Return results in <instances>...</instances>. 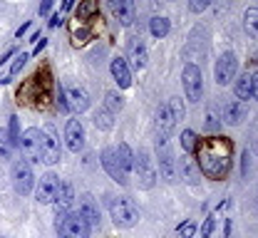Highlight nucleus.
Masks as SVG:
<instances>
[{"label":"nucleus","mask_w":258,"mask_h":238,"mask_svg":"<svg viewBox=\"0 0 258 238\" xmlns=\"http://www.w3.org/2000/svg\"><path fill=\"white\" fill-rule=\"evenodd\" d=\"M45 45H47V40H37V45H35V50H32V57H35V55H40Z\"/></svg>","instance_id":"ea45409f"},{"label":"nucleus","mask_w":258,"mask_h":238,"mask_svg":"<svg viewBox=\"0 0 258 238\" xmlns=\"http://www.w3.org/2000/svg\"><path fill=\"white\" fill-rule=\"evenodd\" d=\"M179 233L184 238H191L194 233H196V223H191V221H189V223H181V226H179Z\"/></svg>","instance_id":"72a5a7b5"},{"label":"nucleus","mask_w":258,"mask_h":238,"mask_svg":"<svg viewBox=\"0 0 258 238\" xmlns=\"http://www.w3.org/2000/svg\"><path fill=\"white\" fill-rule=\"evenodd\" d=\"M256 151H258V139H256Z\"/></svg>","instance_id":"49530a36"},{"label":"nucleus","mask_w":258,"mask_h":238,"mask_svg":"<svg viewBox=\"0 0 258 238\" xmlns=\"http://www.w3.org/2000/svg\"><path fill=\"white\" fill-rule=\"evenodd\" d=\"M52 5H55V0H42V3H40V15L45 18V15L52 10Z\"/></svg>","instance_id":"4c0bfd02"},{"label":"nucleus","mask_w":258,"mask_h":238,"mask_svg":"<svg viewBox=\"0 0 258 238\" xmlns=\"http://www.w3.org/2000/svg\"><path fill=\"white\" fill-rule=\"evenodd\" d=\"M28 28H30V23H25V25H23V28H20V30H18V37H23V35L28 33Z\"/></svg>","instance_id":"37998d69"},{"label":"nucleus","mask_w":258,"mask_h":238,"mask_svg":"<svg viewBox=\"0 0 258 238\" xmlns=\"http://www.w3.org/2000/svg\"><path fill=\"white\" fill-rule=\"evenodd\" d=\"M57 191H60V176H57L55 171H45V174L40 176L37 186H35V196H37V201H40L42 206L55 204Z\"/></svg>","instance_id":"0eeeda50"},{"label":"nucleus","mask_w":258,"mask_h":238,"mask_svg":"<svg viewBox=\"0 0 258 238\" xmlns=\"http://www.w3.org/2000/svg\"><path fill=\"white\" fill-rule=\"evenodd\" d=\"M236 97L243 102L251 97V72H243L238 80H236Z\"/></svg>","instance_id":"5701e85b"},{"label":"nucleus","mask_w":258,"mask_h":238,"mask_svg":"<svg viewBox=\"0 0 258 238\" xmlns=\"http://www.w3.org/2000/svg\"><path fill=\"white\" fill-rule=\"evenodd\" d=\"M112 77H114V82L124 90V87H129L132 85V67H129V62L124 60V57H114L112 60Z\"/></svg>","instance_id":"aec40b11"},{"label":"nucleus","mask_w":258,"mask_h":238,"mask_svg":"<svg viewBox=\"0 0 258 238\" xmlns=\"http://www.w3.org/2000/svg\"><path fill=\"white\" fill-rule=\"evenodd\" d=\"M134 171H137V179H139V186L142 189H152L157 184V171L149 162V154L147 151H139L134 156Z\"/></svg>","instance_id":"4468645a"},{"label":"nucleus","mask_w":258,"mask_h":238,"mask_svg":"<svg viewBox=\"0 0 258 238\" xmlns=\"http://www.w3.org/2000/svg\"><path fill=\"white\" fill-rule=\"evenodd\" d=\"M169 28H171V25H169L166 18H152V20H149V33L154 35V37H159V40L169 35Z\"/></svg>","instance_id":"a878e982"},{"label":"nucleus","mask_w":258,"mask_h":238,"mask_svg":"<svg viewBox=\"0 0 258 238\" xmlns=\"http://www.w3.org/2000/svg\"><path fill=\"white\" fill-rule=\"evenodd\" d=\"M40 162H42V164H47V167H52V164H57V162H60V141H57V132H55V127H52V124H47V127H45V132H42Z\"/></svg>","instance_id":"1a4fd4ad"},{"label":"nucleus","mask_w":258,"mask_h":238,"mask_svg":"<svg viewBox=\"0 0 258 238\" xmlns=\"http://www.w3.org/2000/svg\"><path fill=\"white\" fill-rule=\"evenodd\" d=\"M219 129H221V124H219L216 117L209 112V114H206V132H209V134H219Z\"/></svg>","instance_id":"2f4dec72"},{"label":"nucleus","mask_w":258,"mask_h":238,"mask_svg":"<svg viewBox=\"0 0 258 238\" xmlns=\"http://www.w3.org/2000/svg\"><path fill=\"white\" fill-rule=\"evenodd\" d=\"M20 151L25 154V159L30 162H40V149H42V129L37 127H30L20 134V141H18Z\"/></svg>","instance_id":"9d476101"},{"label":"nucleus","mask_w":258,"mask_h":238,"mask_svg":"<svg viewBox=\"0 0 258 238\" xmlns=\"http://www.w3.org/2000/svg\"><path fill=\"white\" fill-rule=\"evenodd\" d=\"M224 233H226V238L231 236V218H228V221H226V228H224Z\"/></svg>","instance_id":"c03bdc74"},{"label":"nucleus","mask_w":258,"mask_h":238,"mask_svg":"<svg viewBox=\"0 0 258 238\" xmlns=\"http://www.w3.org/2000/svg\"><path fill=\"white\" fill-rule=\"evenodd\" d=\"M8 141H10V146H15V144L20 141V132H18V117H10V122H8Z\"/></svg>","instance_id":"7c9ffc66"},{"label":"nucleus","mask_w":258,"mask_h":238,"mask_svg":"<svg viewBox=\"0 0 258 238\" xmlns=\"http://www.w3.org/2000/svg\"><path fill=\"white\" fill-rule=\"evenodd\" d=\"M57 236L60 238H90V223L77 211H70L64 216V221L57 226Z\"/></svg>","instance_id":"423d86ee"},{"label":"nucleus","mask_w":258,"mask_h":238,"mask_svg":"<svg viewBox=\"0 0 258 238\" xmlns=\"http://www.w3.org/2000/svg\"><path fill=\"white\" fill-rule=\"evenodd\" d=\"M107 208H109L112 221H114L119 228H132V226H137V221H139L137 206L132 204L129 199H124V196H107Z\"/></svg>","instance_id":"7ed1b4c3"},{"label":"nucleus","mask_w":258,"mask_h":238,"mask_svg":"<svg viewBox=\"0 0 258 238\" xmlns=\"http://www.w3.org/2000/svg\"><path fill=\"white\" fill-rule=\"evenodd\" d=\"M251 97L258 100V72H251Z\"/></svg>","instance_id":"e433bc0d"},{"label":"nucleus","mask_w":258,"mask_h":238,"mask_svg":"<svg viewBox=\"0 0 258 238\" xmlns=\"http://www.w3.org/2000/svg\"><path fill=\"white\" fill-rule=\"evenodd\" d=\"M95 0H85V5H82V10H80V18H82V20H85V18H87V13H90V15H92V13H95Z\"/></svg>","instance_id":"c9c22d12"},{"label":"nucleus","mask_w":258,"mask_h":238,"mask_svg":"<svg viewBox=\"0 0 258 238\" xmlns=\"http://www.w3.org/2000/svg\"><path fill=\"white\" fill-rule=\"evenodd\" d=\"M112 124H114V114L104 107V109H99L95 112V127L97 129H102V132H107V129H112Z\"/></svg>","instance_id":"393cba45"},{"label":"nucleus","mask_w":258,"mask_h":238,"mask_svg":"<svg viewBox=\"0 0 258 238\" xmlns=\"http://www.w3.org/2000/svg\"><path fill=\"white\" fill-rule=\"evenodd\" d=\"M236 74H238V60H236V55H233V52H224V55L216 60V69H214L216 82H219L221 87H226L228 82L236 80Z\"/></svg>","instance_id":"ddd939ff"},{"label":"nucleus","mask_w":258,"mask_h":238,"mask_svg":"<svg viewBox=\"0 0 258 238\" xmlns=\"http://www.w3.org/2000/svg\"><path fill=\"white\" fill-rule=\"evenodd\" d=\"M114 151H117V159H119L122 169L129 174V171L134 169V151L129 149V144H119V146H117Z\"/></svg>","instance_id":"4be33fe9"},{"label":"nucleus","mask_w":258,"mask_h":238,"mask_svg":"<svg viewBox=\"0 0 258 238\" xmlns=\"http://www.w3.org/2000/svg\"><path fill=\"white\" fill-rule=\"evenodd\" d=\"M13 55H15V50H8V52H5V55L0 57V65H3V62H8V60H10Z\"/></svg>","instance_id":"a19ab883"},{"label":"nucleus","mask_w":258,"mask_h":238,"mask_svg":"<svg viewBox=\"0 0 258 238\" xmlns=\"http://www.w3.org/2000/svg\"><path fill=\"white\" fill-rule=\"evenodd\" d=\"M241 159H243V164H241V174H243V176H248V171H251V162H248V151H243V156H241Z\"/></svg>","instance_id":"58836bf2"},{"label":"nucleus","mask_w":258,"mask_h":238,"mask_svg":"<svg viewBox=\"0 0 258 238\" xmlns=\"http://www.w3.org/2000/svg\"><path fill=\"white\" fill-rule=\"evenodd\" d=\"M72 5H75V0H64V3H62V10H70Z\"/></svg>","instance_id":"a18cd8bd"},{"label":"nucleus","mask_w":258,"mask_h":238,"mask_svg":"<svg viewBox=\"0 0 258 238\" xmlns=\"http://www.w3.org/2000/svg\"><path fill=\"white\" fill-rule=\"evenodd\" d=\"M209 5H211V0H189V8H191V13H204Z\"/></svg>","instance_id":"473e14b6"},{"label":"nucleus","mask_w":258,"mask_h":238,"mask_svg":"<svg viewBox=\"0 0 258 238\" xmlns=\"http://www.w3.org/2000/svg\"><path fill=\"white\" fill-rule=\"evenodd\" d=\"M99 162H102V167L104 171L109 174V179H114L119 186H127L129 184V174L122 169V164H119V159H117V151L112 149V146H107V149H102V154H99Z\"/></svg>","instance_id":"9b49d317"},{"label":"nucleus","mask_w":258,"mask_h":238,"mask_svg":"<svg viewBox=\"0 0 258 238\" xmlns=\"http://www.w3.org/2000/svg\"><path fill=\"white\" fill-rule=\"evenodd\" d=\"M104 107L114 114V112H119L122 109V97L117 95V92H107V97H104Z\"/></svg>","instance_id":"c756f323"},{"label":"nucleus","mask_w":258,"mask_h":238,"mask_svg":"<svg viewBox=\"0 0 258 238\" xmlns=\"http://www.w3.org/2000/svg\"><path fill=\"white\" fill-rule=\"evenodd\" d=\"M184 117V104L179 97H171L169 102L159 104L157 109V119H154V134H164L169 136L171 129L176 127V122Z\"/></svg>","instance_id":"f03ea898"},{"label":"nucleus","mask_w":258,"mask_h":238,"mask_svg":"<svg viewBox=\"0 0 258 238\" xmlns=\"http://www.w3.org/2000/svg\"><path fill=\"white\" fill-rule=\"evenodd\" d=\"M243 28L251 37H258V8H248L243 13Z\"/></svg>","instance_id":"b1692460"},{"label":"nucleus","mask_w":258,"mask_h":238,"mask_svg":"<svg viewBox=\"0 0 258 238\" xmlns=\"http://www.w3.org/2000/svg\"><path fill=\"white\" fill-rule=\"evenodd\" d=\"M77 213L90 223V228H95L97 223H99V206H97V201L90 196V194H85V196L80 199V208H77Z\"/></svg>","instance_id":"6ab92c4d"},{"label":"nucleus","mask_w":258,"mask_h":238,"mask_svg":"<svg viewBox=\"0 0 258 238\" xmlns=\"http://www.w3.org/2000/svg\"><path fill=\"white\" fill-rule=\"evenodd\" d=\"M60 100H62V109L72 112V114H82L90 109V92L77 82H64Z\"/></svg>","instance_id":"20e7f679"},{"label":"nucleus","mask_w":258,"mask_h":238,"mask_svg":"<svg viewBox=\"0 0 258 238\" xmlns=\"http://www.w3.org/2000/svg\"><path fill=\"white\" fill-rule=\"evenodd\" d=\"M211 233H214V218L209 216L204 221V226H201V238H211Z\"/></svg>","instance_id":"f704fd0d"},{"label":"nucleus","mask_w":258,"mask_h":238,"mask_svg":"<svg viewBox=\"0 0 258 238\" xmlns=\"http://www.w3.org/2000/svg\"><path fill=\"white\" fill-rule=\"evenodd\" d=\"M112 15L122 23V25H132L134 23V3L132 0H107Z\"/></svg>","instance_id":"f3484780"},{"label":"nucleus","mask_w":258,"mask_h":238,"mask_svg":"<svg viewBox=\"0 0 258 238\" xmlns=\"http://www.w3.org/2000/svg\"><path fill=\"white\" fill-rule=\"evenodd\" d=\"M199 167L204 169V174H209V179H226L231 171V144L221 136L211 139L199 156Z\"/></svg>","instance_id":"f257e3e1"},{"label":"nucleus","mask_w":258,"mask_h":238,"mask_svg":"<svg viewBox=\"0 0 258 238\" xmlns=\"http://www.w3.org/2000/svg\"><path fill=\"white\" fill-rule=\"evenodd\" d=\"M13 186L20 196H30L35 191V174L28 159H15L13 162Z\"/></svg>","instance_id":"39448f33"},{"label":"nucleus","mask_w":258,"mask_h":238,"mask_svg":"<svg viewBox=\"0 0 258 238\" xmlns=\"http://www.w3.org/2000/svg\"><path fill=\"white\" fill-rule=\"evenodd\" d=\"M181 146H184V151H186V154L196 151V146H199V136H196V132L184 129V132H181Z\"/></svg>","instance_id":"c85d7f7f"},{"label":"nucleus","mask_w":258,"mask_h":238,"mask_svg":"<svg viewBox=\"0 0 258 238\" xmlns=\"http://www.w3.org/2000/svg\"><path fill=\"white\" fill-rule=\"evenodd\" d=\"M246 114H248V107H246V102H241V100H233V102H228L224 107V122L231 124V127H238L246 119Z\"/></svg>","instance_id":"a211bd4d"},{"label":"nucleus","mask_w":258,"mask_h":238,"mask_svg":"<svg viewBox=\"0 0 258 238\" xmlns=\"http://www.w3.org/2000/svg\"><path fill=\"white\" fill-rule=\"evenodd\" d=\"M159 167H161V176H164V181H174V179H176L174 156H161V159H159Z\"/></svg>","instance_id":"cd10ccee"},{"label":"nucleus","mask_w":258,"mask_h":238,"mask_svg":"<svg viewBox=\"0 0 258 238\" xmlns=\"http://www.w3.org/2000/svg\"><path fill=\"white\" fill-rule=\"evenodd\" d=\"M64 146L70 151H82L85 149V129L77 119H67V124H64Z\"/></svg>","instance_id":"dca6fc26"},{"label":"nucleus","mask_w":258,"mask_h":238,"mask_svg":"<svg viewBox=\"0 0 258 238\" xmlns=\"http://www.w3.org/2000/svg\"><path fill=\"white\" fill-rule=\"evenodd\" d=\"M28 60H30V55H25V52H20V55L15 57V62H13V67H10V72H8V74H5V77H3L0 82H3V85H8V82H10V80H13V77H15V74H18L20 69L25 67V62H28Z\"/></svg>","instance_id":"bb28decb"},{"label":"nucleus","mask_w":258,"mask_h":238,"mask_svg":"<svg viewBox=\"0 0 258 238\" xmlns=\"http://www.w3.org/2000/svg\"><path fill=\"white\" fill-rule=\"evenodd\" d=\"M127 57H129V67L144 69L147 67V60H149V52H147V45L142 37L132 35L127 40Z\"/></svg>","instance_id":"2eb2a0df"},{"label":"nucleus","mask_w":258,"mask_h":238,"mask_svg":"<svg viewBox=\"0 0 258 238\" xmlns=\"http://www.w3.org/2000/svg\"><path fill=\"white\" fill-rule=\"evenodd\" d=\"M179 171H181V179L186 184H199V164L196 159H191L189 154L179 159Z\"/></svg>","instance_id":"412c9836"},{"label":"nucleus","mask_w":258,"mask_h":238,"mask_svg":"<svg viewBox=\"0 0 258 238\" xmlns=\"http://www.w3.org/2000/svg\"><path fill=\"white\" fill-rule=\"evenodd\" d=\"M60 23H62V18H60V15H55V18H52V20H50V28H57V25H60Z\"/></svg>","instance_id":"79ce46f5"},{"label":"nucleus","mask_w":258,"mask_h":238,"mask_svg":"<svg viewBox=\"0 0 258 238\" xmlns=\"http://www.w3.org/2000/svg\"><path fill=\"white\" fill-rule=\"evenodd\" d=\"M75 204V186L70 181H60V191H57V199H55V226H60L64 221V216L72 211Z\"/></svg>","instance_id":"f8f14e48"},{"label":"nucleus","mask_w":258,"mask_h":238,"mask_svg":"<svg viewBox=\"0 0 258 238\" xmlns=\"http://www.w3.org/2000/svg\"><path fill=\"white\" fill-rule=\"evenodd\" d=\"M181 85H184V95L189 102H199L204 95V82H201V69L194 62H189L181 72Z\"/></svg>","instance_id":"6e6552de"}]
</instances>
